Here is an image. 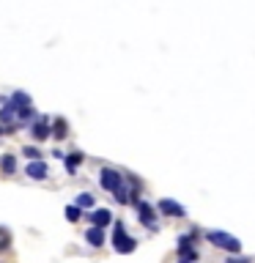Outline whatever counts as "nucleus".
<instances>
[{"label": "nucleus", "mask_w": 255, "mask_h": 263, "mask_svg": "<svg viewBox=\"0 0 255 263\" xmlns=\"http://www.w3.org/2000/svg\"><path fill=\"white\" fill-rule=\"evenodd\" d=\"M110 241H113V250L118 255H132L137 250V238L126 233V225H123L121 219L113 222V238H110Z\"/></svg>", "instance_id": "1"}, {"label": "nucleus", "mask_w": 255, "mask_h": 263, "mask_svg": "<svg viewBox=\"0 0 255 263\" xmlns=\"http://www.w3.org/2000/svg\"><path fill=\"white\" fill-rule=\"evenodd\" d=\"M206 241H209L211 247H217V250H225L228 255L242 252V241H239L236 236L225 233V230H209V233H206Z\"/></svg>", "instance_id": "2"}, {"label": "nucleus", "mask_w": 255, "mask_h": 263, "mask_svg": "<svg viewBox=\"0 0 255 263\" xmlns=\"http://www.w3.org/2000/svg\"><path fill=\"white\" fill-rule=\"evenodd\" d=\"M126 184V178H123V173H118L115 167H102L99 170V186L104 189V192H118V189Z\"/></svg>", "instance_id": "3"}, {"label": "nucleus", "mask_w": 255, "mask_h": 263, "mask_svg": "<svg viewBox=\"0 0 255 263\" xmlns=\"http://www.w3.org/2000/svg\"><path fill=\"white\" fill-rule=\"evenodd\" d=\"M156 211L168 219H184L187 217V209L178 200H173V197H162V200L156 203Z\"/></svg>", "instance_id": "4"}, {"label": "nucleus", "mask_w": 255, "mask_h": 263, "mask_svg": "<svg viewBox=\"0 0 255 263\" xmlns=\"http://www.w3.org/2000/svg\"><path fill=\"white\" fill-rule=\"evenodd\" d=\"M137 217H140V222H143L145 228L156 230V209L148 200H137Z\"/></svg>", "instance_id": "5"}, {"label": "nucleus", "mask_w": 255, "mask_h": 263, "mask_svg": "<svg viewBox=\"0 0 255 263\" xmlns=\"http://www.w3.org/2000/svg\"><path fill=\"white\" fill-rule=\"evenodd\" d=\"M28 129H30V137L36 140V143H41V140H47V137H52V123H47L44 118L33 121Z\"/></svg>", "instance_id": "6"}, {"label": "nucleus", "mask_w": 255, "mask_h": 263, "mask_svg": "<svg viewBox=\"0 0 255 263\" xmlns=\"http://www.w3.org/2000/svg\"><path fill=\"white\" fill-rule=\"evenodd\" d=\"M88 222H90V225H96V228H107L115 219H113V211L110 209H94V211L88 214Z\"/></svg>", "instance_id": "7"}, {"label": "nucleus", "mask_w": 255, "mask_h": 263, "mask_svg": "<svg viewBox=\"0 0 255 263\" xmlns=\"http://www.w3.org/2000/svg\"><path fill=\"white\" fill-rule=\"evenodd\" d=\"M25 176L33 178V181H44L49 176V167H47V162L44 159H39V162H30L28 167H25Z\"/></svg>", "instance_id": "8"}, {"label": "nucleus", "mask_w": 255, "mask_h": 263, "mask_svg": "<svg viewBox=\"0 0 255 263\" xmlns=\"http://www.w3.org/2000/svg\"><path fill=\"white\" fill-rule=\"evenodd\" d=\"M82 162H85V154H82V151H71V154L63 156V167H66V173H69V176H74V173H77V167H80Z\"/></svg>", "instance_id": "9"}, {"label": "nucleus", "mask_w": 255, "mask_h": 263, "mask_svg": "<svg viewBox=\"0 0 255 263\" xmlns=\"http://www.w3.org/2000/svg\"><path fill=\"white\" fill-rule=\"evenodd\" d=\"M85 241H88L90 247H104V241H107V233H104V228H96V225H90V228L85 230Z\"/></svg>", "instance_id": "10"}, {"label": "nucleus", "mask_w": 255, "mask_h": 263, "mask_svg": "<svg viewBox=\"0 0 255 263\" xmlns=\"http://www.w3.org/2000/svg\"><path fill=\"white\" fill-rule=\"evenodd\" d=\"M197 250L195 244H178V263H197Z\"/></svg>", "instance_id": "11"}, {"label": "nucleus", "mask_w": 255, "mask_h": 263, "mask_svg": "<svg viewBox=\"0 0 255 263\" xmlns=\"http://www.w3.org/2000/svg\"><path fill=\"white\" fill-rule=\"evenodd\" d=\"M0 170H3V176H14V173H16V156L14 154H3V156H0Z\"/></svg>", "instance_id": "12"}, {"label": "nucleus", "mask_w": 255, "mask_h": 263, "mask_svg": "<svg viewBox=\"0 0 255 263\" xmlns=\"http://www.w3.org/2000/svg\"><path fill=\"white\" fill-rule=\"evenodd\" d=\"M52 137H58V140L69 137V123H66V118H55L52 121Z\"/></svg>", "instance_id": "13"}, {"label": "nucleus", "mask_w": 255, "mask_h": 263, "mask_svg": "<svg viewBox=\"0 0 255 263\" xmlns=\"http://www.w3.org/2000/svg\"><path fill=\"white\" fill-rule=\"evenodd\" d=\"M8 102H11L16 110H22V107H33V104H30V96H28V93H22V90H14Z\"/></svg>", "instance_id": "14"}, {"label": "nucleus", "mask_w": 255, "mask_h": 263, "mask_svg": "<svg viewBox=\"0 0 255 263\" xmlns=\"http://www.w3.org/2000/svg\"><path fill=\"white\" fill-rule=\"evenodd\" d=\"M74 203H77L82 211H85V209H88V211H94V205H96V197L90 195V192H80V195H77V200H74Z\"/></svg>", "instance_id": "15"}, {"label": "nucleus", "mask_w": 255, "mask_h": 263, "mask_svg": "<svg viewBox=\"0 0 255 263\" xmlns=\"http://www.w3.org/2000/svg\"><path fill=\"white\" fill-rule=\"evenodd\" d=\"M63 214H66V219H69V222H80L82 217H85V211H82V209H80L77 203L66 205V211H63Z\"/></svg>", "instance_id": "16"}, {"label": "nucleus", "mask_w": 255, "mask_h": 263, "mask_svg": "<svg viewBox=\"0 0 255 263\" xmlns=\"http://www.w3.org/2000/svg\"><path fill=\"white\" fill-rule=\"evenodd\" d=\"M8 247H11V230L6 225H0V255L8 252Z\"/></svg>", "instance_id": "17"}, {"label": "nucleus", "mask_w": 255, "mask_h": 263, "mask_svg": "<svg viewBox=\"0 0 255 263\" xmlns=\"http://www.w3.org/2000/svg\"><path fill=\"white\" fill-rule=\"evenodd\" d=\"M22 154L28 156L30 162H39V159H44V154L39 151V145H25V148H22Z\"/></svg>", "instance_id": "18"}, {"label": "nucleus", "mask_w": 255, "mask_h": 263, "mask_svg": "<svg viewBox=\"0 0 255 263\" xmlns=\"http://www.w3.org/2000/svg\"><path fill=\"white\" fill-rule=\"evenodd\" d=\"M225 263H252V260H247V258H242V255H230V258H228Z\"/></svg>", "instance_id": "19"}, {"label": "nucleus", "mask_w": 255, "mask_h": 263, "mask_svg": "<svg viewBox=\"0 0 255 263\" xmlns=\"http://www.w3.org/2000/svg\"><path fill=\"white\" fill-rule=\"evenodd\" d=\"M6 135V129H3V123H0V137H3Z\"/></svg>", "instance_id": "20"}]
</instances>
